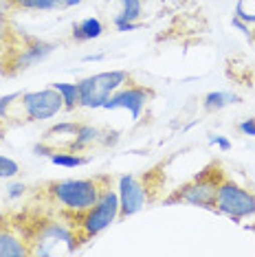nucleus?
Here are the masks:
<instances>
[{"label":"nucleus","instance_id":"nucleus-1","mask_svg":"<svg viewBox=\"0 0 255 257\" xmlns=\"http://www.w3.org/2000/svg\"><path fill=\"white\" fill-rule=\"evenodd\" d=\"M108 176L99 178H66L57 180V183L49 185V194L53 196L55 202H60L62 207H66L68 211H88V209L99 200L103 189L110 185H101Z\"/></svg>","mask_w":255,"mask_h":257},{"label":"nucleus","instance_id":"nucleus-2","mask_svg":"<svg viewBox=\"0 0 255 257\" xmlns=\"http://www.w3.org/2000/svg\"><path fill=\"white\" fill-rule=\"evenodd\" d=\"M224 180L222 176V167L220 163L205 167L194 180L185 183L183 187H178L176 191L165 198V204H176V202H187L191 207H200V209H211L216 211V191L218 185Z\"/></svg>","mask_w":255,"mask_h":257},{"label":"nucleus","instance_id":"nucleus-3","mask_svg":"<svg viewBox=\"0 0 255 257\" xmlns=\"http://www.w3.org/2000/svg\"><path fill=\"white\" fill-rule=\"evenodd\" d=\"M128 71H106L97 73L79 81V106L82 108H103L108 97L128 84Z\"/></svg>","mask_w":255,"mask_h":257},{"label":"nucleus","instance_id":"nucleus-4","mask_svg":"<svg viewBox=\"0 0 255 257\" xmlns=\"http://www.w3.org/2000/svg\"><path fill=\"white\" fill-rule=\"evenodd\" d=\"M216 211L229 215L233 222L255 215V194L233 180H222L216 191Z\"/></svg>","mask_w":255,"mask_h":257},{"label":"nucleus","instance_id":"nucleus-5","mask_svg":"<svg viewBox=\"0 0 255 257\" xmlns=\"http://www.w3.org/2000/svg\"><path fill=\"white\" fill-rule=\"evenodd\" d=\"M117 218H119V194L106 187L103 194L99 196V200L92 204L88 211H84V218L79 222V226L84 229V239L99 235Z\"/></svg>","mask_w":255,"mask_h":257},{"label":"nucleus","instance_id":"nucleus-6","mask_svg":"<svg viewBox=\"0 0 255 257\" xmlns=\"http://www.w3.org/2000/svg\"><path fill=\"white\" fill-rule=\"evenodd\" d=\"M20 106L25 112L27 121H46L64 110V99L53 86L42 90H33V92H22L20 95Z\"/></svg>","mask_w":255,"mask_h":257},{"label":"nucleus","instance_id":"nucleus-7","mask_svg":"<svg viewBox=\"0 0 255 257\" xmlns=\"http://www.w3.org/2000/svg\"><path fill=\"white\" fill-rule=\"evenodd\" d=\"M154 99V90L148 86H121L117 92L108 97V101L103 103V110H128L132 116V121L141 119V112L146 110V106Z\"/></svg>","mask_w":255,"mask_h":257},{"label":"nucleus","instance_id":"nucleus-8","mask_svg":"<svg viewBox=\"0 0 255 257\" xmlns=\"http://www.w3.org/2000/svg\"><path fill=\"white\" fill-rule=\"evenodd\" d=\"M119 215L121 218H130V215L139 213L146 202L150 200L148 187L139 180L135 174H123L119 178Z\"/></svg>","mask_w":255,"mask_h":257},{"label":"nucleus","instance_id":"nucleus-9","mask_svg":"<svg viewBox=\"0 0 255 257\" xmlns=\"http://www.w3.org/2000/svg\"><path fill=\"white\" fill-rule=\"evenodd\" d=\"M64 242L68 248V253H73L77 248V235L68 229V226L60 224V222H46L42 229L38 231V248H33V255H51V244Z\"/></svg>","mask_w":255,"mask_h":257},{"label":"nucleus","instance_id":"nucleus-10","mask_svg":"<svg viewBox=\"0 0 255 257\" xmlns=\"http://www.w3.org/2000/svg\"><path fill=\"white\" fill-rule=\"evenodd\" d=\"M53 51H55V44L44 42V40H33V38H29V42L22 46L18 53H16L14 60H11V66L16 68L14 73L27 71V68H31V66H36V64L44 62L46 57L53 53Z\"/></svg>","mask_w":255,"mask_h":257},{"label":"nucleus","instance_id":"nucleus-11","mask_svg":"<svg viewBox=\"0 0 255 257\" xmlns=\"http://www.w3.org/2000/svg\"><path fill=\"white\" fill-rule=\"evenodd\" d=\"M108 3H121L123 5L119 14L112 18V25L119 33L137 31V29L141 27V22H139V18H141V14H143L141 0H108Z\"/></svg>","mask_w":255,"mask_h":257},{"label":"nucleus","instance_id":"nucleus-12","mask_svg":"<svg viewBox=\"0 0 255 257\" xmlns=\"http://www.w3.org/2000/svg\"><path fill=\"white\" fill-rule=\"evenodd\" d=\"M101 139V130L95 125H88V123H79L77 125V132H75L73 141L68 143V152H75V154H79L82 150L90 148L92 143H99Z\"/></svg>","mask_w":255,"mask_h":257},{"label":"nucleus","instance_id":"nucleus-13","mask_svg":"<svg viewBox=\"0 0 255 257\" xmlns=\"http://www.w3.org/2000/svg\"><path fill=\"white\" fill-rule=\"evenodd\" d=\"M101 33H103V22L99 18H86L77 22V25H73L71 36L75 42H90V40L101 38Z\"/></svg>","mask_w":255,"mask_h":257},{"label":"nucleus","instance_id":"nucleus-14","mask_svg":"<svg viewBox=\"0 0 255 257\" xmlns=\"http://www.w3.org/2000/svg\"><path fill=\"white\" fill-rule=\"evenodd\" d=\"M31 255V248L25 246V242L11 231H0V257H22Z\"/></svg>","mask_w":255,"mask_h":257},{"label":"nucleus","instance_id":"nucleus-15","mask_svg":"<svg viewBox=\"0 0 255 257\" xmlns=\"http://www.w3.org/2000/svg\"><path fill=\"white\" fill-rule=\"evenodd\" d=\"M240 101V97L235 95V92H229V90H216V92H209V95L205 97V101H202V106H205L207 112H218V110L231 106V103H237Z\"/></svg>","mask_w":255,"mask_h":257},{"label":"nucleus","instance_id":"nucleus-16","mask_svg":"<svg viewBox=\"0 0 255 257\" xmlns=\"http://www.w3.org/2000/svg\"><path fill=\"white\" fill-rule=\"evenodd\" d=\"M7 3L25 11H55L64 7V0H7Z\"/></svg>","mask_w":255,"mask_h":257},{"label":"nucleus","instance_id":"nucleus-17","mask_svg":"<svg viewBox=\"0 0 255 257\" xmlns=\"http://www.w3.org/2000/svg\"><path fill=\"white\" fill-rule=\"evenodd\" d=\"M51 86H53V88L62 95V99H64V110L73 112V110L79 106V84H66V81H55V84H51Z\"/></svg>","mask_w":255,"mask_h":257},{"label":"nucleus","instance_id":"nucleus-18","mask_svg":"<svg viewBox=\"0 0 255 257\" xmlns=\"http://www.w3.org/2000/svg\"><path fill=\"white\" fill-rule=\"evenodd\" d=\"M49 159L53 165L66 167V169H75V167H82V165H88L90 163V159H86V156H79V154H75V152H60V150H55Z\"/></svg>","mask_w":255,"mask_h":257},{"label":"nucleus","instance_id":"nucleus-19","mask_svg":"<svg viewBox=\"0 0 255 257\" xmlns=\"http://www.w3.org/2000/svg\"><path fill=\"white\" fill-rule=\"evenodd\" d=\"M20 174V165L9 156H0V178H16Z\"/></svg>","mask_w":255,"mask_h":257},{"label":"nucleus","instance_id":"nucleus-20","mask_svg":"<svg viewBox=\"0 0 255 257\" xmlns=\"http://www.w3.org/2000/svg\"><path fill=\"white\" fill-rule=\"evenodd\" d=\"M22 92H11V95H3L0 97V119H7L9 114V108L14 106V103H18Z\"/></svg>","mask_w":255,"mask_h":257},{"label":"nucleus","instance_id":"nucleus-21","mask_svg":"<svg viewBox=\"0 0 255 257\" xmlns=\"http://www.w3.org/2000/svg\"><path fill=\"white\" fill-rule=\"evenodd\" d=\"M235 18H240L242 22H246V25H255V14L244 11V3H242V0L235 5Z\"/></svg>","mask_w":255,"mask_h":257},{"label":"nucleus","instance_id":"nucleus-22","mask_svg":"<svg viewBox=\"0 0 255 257\" xmlns=\"http://www.w3.org/2000/svg\"><path fill=\"white\" fill-rule=\"evenodd\" d=\"M25 194H27V185H22V183H14L7 187V196L11 200H18V198H22Z\"/></svg>","mask_w":255,"mask_h":257},{"label":"nucleus","instance_id":"nucleus-23","mask_svg":"<svg viewBox=\"0 0 255 257\" xmlns=\"http://www.w3.org/2000/svg\"><path fill=\"white\" fill-rule=\"evenodd\" d=\"M209 143L211 145H218L222 152H229L231 150V141L227 137H220V134H213V137H209Z\"/></svg>","mask_w":255,"mask_h":257},{"label":"nucleus","instance_id":"nucleus-24","mask_svg":"<svg viewBox=\"0 0 255 257\" xmlns=\"http://www.w3.org/2000/svg\"><path fill=\"white\" fill-rule=\"evenodd\" d=\"M237 130L244 134V137H255V119H244L237 125Z\"/></svg>","mask_w":255,"mask_h":257},{"label":"nucleus","instance_id":"nucleus-25","mask_svg":"<svg viewBox=\"0 0 255 257\" xmlns=\"http://www.w3.org/2000/svg\"><path fill=\"white\" fill-rule=\"evenodd\" d=\"M55 152L53 145H46V143H38L36 148H33V154L36 156H51Z\"/></svg>","mask_w":255,"mask_h":257},{"label":"nucleus","instance_id":"nucleus-26","mask_svg":"<svg viewBox=\"0 0 255 257\" xmlns=\"http://www.w3.org/2000/svg\"><path fill=\"white\" fill-rule=\"evenodd\" d=\"M231 25H233L235 29H240V31L244 33L246 38H251V29H248V25H246V22H242L240 18H235V16H233V20H231Z\"/></svg>","mask_w":255,"mask_h":257},{"label":"nucleus","instance_id":"nucleus-27","mask_svg":"<svg viewBox=\"0 0 255 257\" xmlns=\"http://www.w3.org/2000/svg\"><path fill=\"white\" fill-rule=\"evenodd\" d=\"M103 60V53H95V55H84L82 62H101Z\"/></svg>","mask_w":255,"mask_h":257},{"label":"nucleus","instance_id":"nucleus-28","mask_svg":"<svg viewBox=\"0 0 255 257\" xmlns=\"http://www.w3.org/2000/svg\"><path fill=\"white\" fill-rule=\"evenodd\" d=\"M5 31H7V18H5V14L0 11V36H5Z\"/></svg>","mask_w":255,"mask_h":257},{"label":"nucleus","instance_id":"nucleus-29","mask_svg":"<svg viewBox=\"0 0 255 257\" xmlns=\"http://www.w3.org/2000/svg\"><path fill=\"white\" fill-rule=\"evenodd\" d=\"M75 5H82V0H64V7H75Z\"/></svg>","mask_w":255,"mask_h":257},{"label":"nucleus","instance_id":"nucleus-30","mask_svg":"<svg viewBox=\"0 0 255 257\" xmlns=\"http://www.w3.org/2000/svg\"><path fill=\"white\" fill-rule=\"evenodd\" d=\"M0 231H3V218H0Z\"/></svg>","mask_w":255,"mask_h":257}]
</instances>
